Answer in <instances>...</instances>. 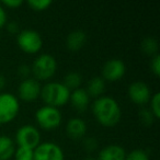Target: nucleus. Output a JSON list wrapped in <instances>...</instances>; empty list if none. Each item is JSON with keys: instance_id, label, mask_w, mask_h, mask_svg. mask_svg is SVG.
I'll list each match as a JSON object with an SVG mask.
<instances>
[{"instance_id": "c756f323", "label": "nucleus", "mask_w": 160, "mask_h": 160, "mask_svg": "<svg viewBox=\"0 0 160 160\" xmlns=\"http://www.w3.org/2000/svg\"><path fill=\"white\" fill-rule=\"evenodd\" d=\"M8 22V14L6 11L5 7H3L1 3H0V29L2 27H5Z\"/></svg>"}, {"instance_id": "dca6fc26", "label": "nucleus", "mask_w": 160, "mask_h": 160, "mask_svg": "<svg viewBox=\"0 0 160 160\" xmlns=\"http://www.w3.org/2000/svg\"><path fill=\"white\" fill-rule=\"evenodd\" d=\"M105 80L101 76H94L87 82V87L85 88L90 98H99L103 96L105 91Z\"/></svg>"}, {"instance_id": "7c9ffc66", "label": "nucleus", "mask_w": 160, "mask_h": 160, "mask_svg": "<svg viewBox=\"0 0 160 160\" xmlns=\"http://www.w3.org/2000/svg\"><path fill=\"white\" fill-rule=\"evenodd\" d=\"M6 85H7V79L2 73H0V91L6 87Z\"/></svg>"}, {"instance_id": "f3484780", "label": "nucleus", "mask_w": 160, "mask_h": 160, "mask_svg": "<svg viewBox=\"0 0 160 160\" xmlns=\"http://www.w3.org/2000/svg\"><path fill=\"white\" fill-rule=\"evenodd\" d=\"M17 145L8 135H0V160H10L14 155Z\"/></svg>"}, {"instance_id": "6ab92c4d", "label": "nucleus", "mask_w": 160, "mask_h": 160, "mask_svg": "<svg viewBox=\"0 0 160 160\" xmlns=\"http://www.w3.org/2000/svg\"><path fill=\"white\" fill-rule=\"evenodd\" d=\"M140 49L142 52L145 54V55H148L150 57L159 54V43L156 40L155 38H151V36H148V38H145L144 40L140 43Z\"/></svg>"}, {"instance_id": "20e7f679", "label": "nucleus", "mask_w": 160, "mask_h": 160, "mask_svg": "<svg viewBox=\"0 0 160 160\" xmlns=\"http://www.w3.org/2000/svg\"><path fill=\"white\" fill-rule=\"evenodd\" d=\"M41 133L34 125L25 124L20 126L16 132V137H14V142L17 147H22V148L34 149L41 144Z\"/></svg>"}, {"instance_id": "412c9836", "label": "nucleus", "mask_w": 160, "mask_h": 160, "mask_svg": "<svg viewBox=\"0 0 160 160\" xmlns=\"http://www.w3.org/2000/svg\"><path fill=\"white\" fill-rule=\"evenodd\" d=\"M125 160H150L149 155L145 149L136 148L131 150L129 152H126Z\"/></svg>"}, {"instance_id": "5701e85b", "label": "nucleus", "mask_w": 160, "mask_h": 160, "mask_svg": "<svg viewBox=\"0 0 160 160\" xmlns=\"http://www.w3.org/2000/svg\"><path fill=\"white\" fill-rule=\"evenodd\" d=\"M148 103L150 104V107H149L148 109L151 111L153 116H155L156 118H160V93L159 92L152 93V96H151Z\"/></svg>"}, {"instance_id": "6e6552de", "label": "nucleus", "mask_w": 160, "mask_h": 160, "mask_svg": "<svg viewBox=\"0 0 160 160\" xmlns=\"http://www.w3.org/2000/svg\"><path fill=\"white\" fill-rule=\"evenodd\" d=\"M126 72V65L121 58H111L103 64L101 70V77L107 81L114 82L122 79Z\"/></svg>"}, {"instance_id": "9d476101", "label": "nucleus", "mask_w": 160, "mask_h": 160, "mask_svg": "<svg viewBox=\"0 0 160 160\" xmlns=\"http://www.w3.org/2000/svg\"><path fill=\"white\" fill-rule=\"evenodd\" d=\"M127 93H128V98L133 103L137 105H145L149 102L151 96V90L150 87L144 81H134L128 86L127 89Z\"/></svg>"}, {"instance_id": "f257e3e1", "label": "nucleus", "mask_w": 160, "mask_h": 160, "mask_svg": "<svg viewBox=\"0 0 160 160\" xmlns=\"http://www.w3.org/2000/svg\"><path fill=\"white\" fill-rule=\"evenodd\" d=\"M92 113L99 124L105 127H113L122 118L121 105L113 97L101 96L92 103Z\"/></svg>"}, {"instance_id": "0eeeda50", "label": "nucleus", "mask_w": 160, "mask_h": 160, "mask_svg": "<svg viewBox=\"0 0 160 160\" xmlns=\"http://www.w3.org/2000/svg\"><path fill=\"white\" fill-rule=\"evenodd\" d=\"M35 121L38 126L44 129H55L62 124V115L57 108L43 105L35 112Z\"/></svg>"}, {"instance_id": "4be33fe9", "label": "nucleus", "mask_w": 160, "mask_h": 160, "mask_svg": "<svg viewBox=\"0 0 160 160\" xmlns=\"http://www.w3.org/2000/svg\"><path fill=\"white\" fill-rule=\"evenodd\" d=\"M13 158L14 160H34V151L32 149L17 147Z\"/></svg>"}, {"instance_id": "2f4dec72", "label": "nucleus", "mask_w": 160, "mask_h": 160, "mask_svg": "<svg viewBox=\"0 0 160 160\" xmlns=\"http://www.w3.org/2000/svg\"><path fill=\"white\" fill-rule=\"evenodd\" d=\"M82 160H97V159H96V158H93V157H91V156H88V157L83 158Z\"/></svg>"}, {"instance_id": "393cba45", "label": "nucleus", "mask_w": 160, "mask_h": 160, "mask_svg": "<svg viewBox=\"0 0 160 160\" xmlns=\"http://www.w3.org/2000/svg\"><path fill=\"white\" fill-rule=\"evenodd\" d=\"M82 146L86 151H88V152H93V151H96L99 147L98 139H97L96 137H93V136L83 137L82 138Z\"/></svg>"}, {"instance_id": "c85d7f7f", "label": "nucleus", "mask_w": 160, "mask_h": 160, "mask_svg": "<svg viewBox=\"0 0 160 160\" xmlns=\"http://www.w3.org/2000/svg\"><path fill=\"white\" fill-rule=\"evenodd\" d=\"M3 7L11 8V9H16V8L20 7L23 3L22 0H3L2 2H0Z\"/></svg>"}, {"instance_id": "423d86ee", "label": "nucleus", "mask_w": 160, "mask_h": 160, "mask_svg": "<svg viewBox=\"0 0 160 160\" xmlns=\"http://www.w3.org/2000/svg\"><path fill=\"white\" fill-rule=\"evenodd\" d=\"M17 44L24 53L33 55L42 49L43 38L35 30L24 29L17 34Z\"/></svg>"}, {"instance_id": "aec40b11", "label": "nucleus", "mask_w": 160, "mask_h": 160, "mask_svg": "<svg viewBox=\"0 0 160 160\" xmlns=\"http://www.w3.org/2000/svg\"><path fill=\"white\" fill-rule=\"evenodd\" d=\"M138 118H139V121L142 125L145 126H150L152 125V123L155 122L156 118L153 116V114L151 113V111L148 109V108H142L140 109V111L138 112Z\"/></svg>"}, {"instance_id": "cd10ccee", "label": "nucleus", "mask_w": 160, "mask_h": 160, "mask_svg": "<svg viewBox=\"0 0 160 160\" xmlns=\"http://www.w3.org/2000/svg\"><path fill=\"white\" fill-rule=\"evenodd\" d=\"M6 28H7L8 32L11 34H18L19 32H20V25L18 24V22H16V21H10V22H7V24L5 25Z\"/></svg>"}, {"instance_id": "f8f14e48", "label": "nucleus", "mask_w": 160, "mask_h": 160, "mask_svg": "<svg viewBox=\"0 0 160 160\" xmlns=\"http://www.w3.org/2000/svg\"><path fill=\"white\" fill-rule=\"evenodd\" d=\"M87 128V123L81 118H71L66 123V133L71 139H82Z\"/></svg>"}, {"instance_id": "a878e982", "label": "nucleus", "mask_w": 160, "mask_h": 160, "mask_svg": "<svg viewBox=\"0 0 160 160\" xmlns=\"http://www.w3.org/2000/svg\"><path fill=\"white\" fill-rule=\"evenodd\" d=\"M150 70L151 72L155 76H159L160 75V55L157 54V55L152 56L150 59Z\"/></svg>"}, {"instance_id": "b1692460", "label": "nucleus", "mask_w": 160, "mask_h": 160, "mask_svg": "<svg viewBox=\"0 0 160 160\" xmlns=\"http://www.w3.org/2000/svg\"><path fill=\"white\" fill-rule=\"evenodd\" d=\"M52 0H29L28 5L34 11H44L52 6Z\"/></svg>"}, {"instance_id": "f03ea898", "label": "nucleus", "mask_w": 160, "mask_h": 160, "mask_svg": "<svg viewBox=\"0 0 160 160\" xmlns=\"http://www.w3.org/2000/svg\"><path fill=\"white\" fill-rule=\"evenodd\" d=\"M70 90L67 89L65 85L60 81H47L41 88L40 97L44 101L45 105L59 109L67 102H69Z\"/></svg>"}, {"instance_id": "bb28decb", "label": "nucleus", "mask_w": 160, "mask_h": 160, "mask_svg": "<svg viewBox=\"0 0 160 160\" xmlns=\"http://www.w3.org/2000/svg\"><path fill=\"white\" fill-rule=\"evenodd\" d=\"M17 72H18V75L20 76V77H22L23 79H27V78H29V76L32 73L31 66H29V65H27V64L19 65L18 69H17Z\"/></svg>"}, {"instance_id": "1a4fd4ad", "label": "nucleus", "mask_w": 160, "mask_h": 160, "mask_svg": "<svg viewBox=\"0 0 160 160\" xmlns=\"http://www.w3.org/2000/svg\"><path fill=\"white\" fill-rule=\"evenodd\" d=\"M34 160H65V152L54 142H43L34 149Z\"/></svg>"}, {"instance_id": "9b49d317", "label": "nucleus", "mask_w": 160, "mask_h": 160, "mask_svg": "<svg viewBox=\"0 0 160 160\" xmlns=\"http://www.w3.org/2000/svg\"><path fill=\"white\" fill-rule=\"evenodd\" d=\"M41 88L42 86L40 81H38L35 78L29 77L27 79H22L18 87V99L27 102H32L40 98Z\"/></svg>"}, {"instance_id": "ddd939ff", "label": "nucleus", "mask_w": 160, "mask_h": 160, "mask_svg": "<svg viewBox=\"0 0 160 160\" xmlns=\"http://www.w3.org/2000/svg\"><path fill=\"white\" fill-rule=\"evenodd\" d=\"M90 97L87 93L85 88H78L76 90H72L70 92V97H69V102H70L71 107L76 109L79 112H85L86 110L89 108L90 104Z\"/></svg>"}, {"instance_id": "4468645a", "label": "nucleus", "mask_w": 160, "mask_h": 160, "mask_svg": "<svg viewBox=\"0 0 160 160\" xmlns=\"http://www.w3.org/2000/svg\"><path fill=\"white\" fill-rule=\"evenodd\" d=\"M126 150L118 144H110L100 150L97 160H125Z\"/></svg>"}, {"instance_id": "a211bd4d", "label": "nucleus", "mask_w": 160, "mask_h": 160, "mask_svg": "<svg viewBox=\"0 0 160 160\" xmlns=\"http://www.w3.org/2000/svg\"><path fill=\"white\" fill-rule=\"evenodd\" d=\"M62 82L64 83L67 89L72 91V90H76L81 87V83H82V75L80 72H78V71L71 70L66 73V76L64 77V80H62Z\"/></svg>"}, {"instance_id": "2eb2a0df", "label": "nucleus", "mask_w": 160, "mask_h": 160, "mask_svg": "<svg viewBox=\"0 0 160 160\" xmlns=\"http://www.w3.org/2000/svg\"><path fill=\"white\" fill-rule=\"evenodd\" d=\"M87 43V34L82 30H73L67 35L66 46L69 51L77 52L81 49Z\"/></svg>"}, {"instance_id": "7ed1b4c3", "label": "nucleus", "mask_w": 160, "mask_h": 160, "mask_svg": "<svg viewBox=\"0 0 160 160\" xmlns=\"http://www.w3.org/2000/svg\"><path fill=\"white\" fill-rule=\"evenodd\" d=\"M31 71L38 81H48L57 71V60L48 53L40 54L34 59Z\"/></svg>"}, {"instance_id": "39448f33", "label": "nucleus", "mask_w": 160, "mask_h": 160, "mask_svg": "<svg viewBox=\"0 0 160 160\" xmlns=\"http://www.w3.org/2000/svg\"><path fill=\"white\" fill-rule=\"evenodd\" d=\"M20 112V101L18 97L10 92H0V124L13 121Z\"/></svg>"}]
</instances>
